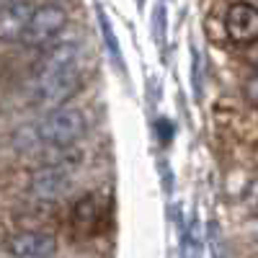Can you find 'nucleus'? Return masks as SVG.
Here are the masks:
<instances>
[{"label":"nucleus","instance_id":"f257e3e1","mask_svg":"<svg viewBox=\"0 0 258 258\" xmlns=\"http://www.w3.org/2000/svg\"><path fill=\"white\" fill-rule=\"evenodd\" d=\"M88 132V119L80 109H54L39 124L18 129L16 147L36 150V147H70Z\"/></svg>","mask_w":258,"mask_h":258},{"label":"nucleus","instance_id":"f03ea898","mask_svg":"<svg viewBox=\"0 0 258 258\" xmlns=\"http://www.w3.org/2000/svg\"><path fill=\"white\" fill-rule=\"evenodd\" d=\"M64 26H68V11L57 3H44L31 11V18L18 41L29 49L47 47L49 41H54L62 34Z\"/></svg>","mask_w":258,"mask_h":258},{"label":"nucleus","instance_id":"7ed1b4c3","mask_svg":"<svg viewBox=\"0 0 258 258\" xmlns=\"http://www.w3.org/2000/svg\"><path fill=\"white\" fill-rule=\"evenodd\" d=\"M73 178L70 170L57 168V165H41L39 170H34L29 178V194L39 202H54L62 199L70 191Z\"/></svg>","mask_w":258,"mask_h":258},{"label":"nucleus","instance_id":"20e7f679","mask_svg":"<svg viewBox=\"0 0 258 258\" xmlns=\"http://www.w3.org/2000/svg\"><path fill=\"white\" fill-rule=\"evenodd\" d=\"M78 88H80V73L78 70H64V73H57L49 78H41L39 80V103L49 111L62 109V103L70 101Z\"/></svg>","mask_w":258,"mask_h":258},{"label":"nucleus","instance_id":"39448f33","mask_svg":"<svg viewBox=\"0 0 258 258\" xmlns=\"http://www.w3.org/2000/svg\"><path fill=\"white\" fill-rule=\"evenodd\" d=\"M6 248L16 258H49L57 250V238L44 230H21L6 240Z\"/></svg>","mask_w":258,"mask_h":258},{"label":"nucleus","instance_id":"423d86ee","mask_svg":"<svg viewBox=\"0 0 258 258\" xmlns=\"http://www.w3.org/2000/svg\"><path fill=\"white\" fill-rule=\"evenodd\" d=\"M225 31L235 44H253L258 39V11L250 3H232L225 13Z\"/></svg>","mask_w":258,"mask_h":258},{"label":"nucleus","instance_id":"0eeeda50","mask_svg":"<svg viewBox=\"0 0 258 258\" xmlns=\"http://www.w3.org/2000/svg\"><path fill=\"white\" fill-rule=\"evenodd\" d=\"M34 6L29 0H8L0 6V41H18L24 34Z\"/></svg>","mask_w":258,"mask_h":258},{"label":"nucleus","instance_id":"6e6552de","mask_svg":"<svg viewBox=\"0 0 258 258\" xmlns=\"http://www.w3.org/2000/svg\"><path fill=\"white\" fill-rule=\"evenodd\" d=\"M75 64H78V44L59 41V44H52L49 49H44V54L39 59V75L49 78V75H57L64 70H75Z\"/></svg>","mask_w":258,"mask_h":258},{"label":"nucleus","instance_id":"1a4fd4ad","mask_svg":"<svg viewBox=\"0 0 258 258\" xmlns=\"http://www.w3.org/2000/svg\"><path fill=\"white\" fill-rule=\"evenodd\" d=\"M96 222H98V204H96V199H83L80 204H78V209H75V227H80V230H96Z\"/></svg>","mask_w":258,"mask_h":258},{"label":"nucleus","instance_id":"9d476101","mask_svg":"<svg viewBox=\"0 0 258 258\" xmlns=\"http://www.w3.org/2000/svg\"><path fill=\"white\" fill-rule=\"evenodd\" d=\"M3 3H8V0H0V6H3Z\"/></svg>","mask_w":258,"mask_h":258}]
</instances>
